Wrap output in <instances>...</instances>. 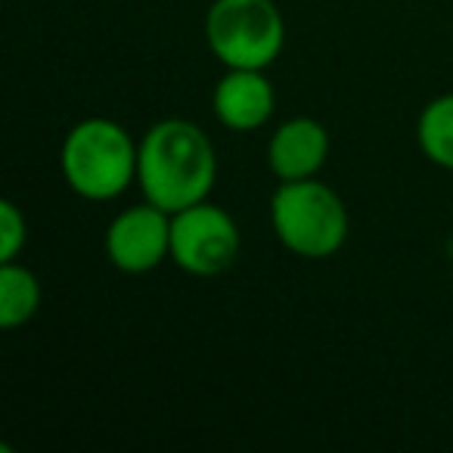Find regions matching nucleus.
Segmentation results:
<instances>
[{
    "instance_id": "4",
    "label": "nucleus",
    "mask_w": 453,
    "mask_h": 453,
    "mask_svg": "<svg viewBox=\"0 0 453 453\" xmlns=\"http://www.w3.org/2000/svg\"><path fill=\"white\" fill-rule=\"evenodd\" d=\"M205 41L226 69L273 65L286 47V22L273 0H214L205 13Z\"/></svg>"
},
{
    "instance_id": "8",
    "label": "nucleus",
    "mask_w": 453,
    "mask_h": 453,
    "mask_svg": "<svg viewBox=\"0 0 453 453\" xmlns=\"http://www.w3.org/2000/svg\"><path fill=\"white\" fill-rule=\"evenodd\" d=\"M329 158V131L317 119L298 115L289 119L273 131L271 143H267V165L286 180H308L317 177V171L326 165Z\"/></svg>"
},
{
    "instance_id": "1",
    "label": "nucleus",
    "mask_w": 453,
    "mask_h": 453,
    "mask_svg": "<svg viewBox=\"0 0 453 453\" xmlns=\"http://www.w3.org/2000/svg\"><path fill=\"white\" fill-rule=\"evenodd\" d=\"M218 177V156L205 131L187 119H165L146 131L137 152V183L146 202L180 211L205 202Z\"/></svg>"
},
{
    "instance_id": "6",
    "label": "nucleus",
    "mask_w": 453,
    "mask_h": 453,
    "mask_svg": "<svg viewBox=\"0 0 453 453\" xmlns=\"http://www.w3.org/2000/svg\"><path fill=\"white\" fill-rule=\"evenodd\" d=\"M106 255L121 273H150L171 258V211L143 202L119 211L106 226Z\"/></svg>"
},
{
    "instance_id": "2",
    "label": "nucleus",
    "mask_w": 453,
    "mask_h": 453,
    "mask_svg": "<svg viewBox=\"0 0 453 453\" xmlns=\"http://www.w3.org/2000/svg\"><path fill=\"white\" fill-rule=\"evenodd\" d=\"M140 143L112 119H84L59 150L65 187L88 202H109L137 180Z\"/></svg>"
},
{
    "instance_id": "7",
    "label": "nucleus",
    "mask_w": 453,
    "mask_h": 453,
    "mask_svg": "<svg viewBox=\"0 0 453 453\" xmlns=\"http://www.w3.org/2000/svg\"><path fill=\"white\" fill-rule=\"evenodd\" d=\"M277 94L261 69H226V75L214 84L211 109L214 119L230 131H258L271 121Z\"/></svg>"
},
{
    "instance_id": "3",
    "label": "nucleus",
    "mask_w": 453,
    "mask_h": 453,
    "mask_svg": "<svg viewBox=\"0 0 453 453\" xmlns=\"http://www.w3.org/2000/svg\"><path fill=\"white\" fill-rule=\"evenodd\" d=\"M271 224L292 255L308 261L333 258L348 242V208L333 187L314 180H286L271 196Z\"/></svg>"
},
{
    "instance_id": "10",
    "label": "nucleus",
    "mask_w": 453,
    "mask_h": 453,
    "mask_svg": "<svg viewBox=\"0 0 453 453\" xmlns=\"http://www.w3.org/2000/svg\"><path fill=\"white\" fill-rule=\"evenodd\" d=\"M422 156L438 168L453 171V94L434 96L416 121Z\"/></svg>"
},
{
    "instance_id": "9",
    "label": "nucleus",
    "mask_w": 453,
    "mask_h": 453,
    "mask_svg": "<svg viewBox=\"0 0 453 453\" xmlns=\"http://www.w3.org/2000/svg\"><path fill=\"white\" fill-rule=\"evenodd\" d=\"M41 283L26 265L0 261V326L19 329L38 314Z\"/></svg>"
},
{
    "instance_id": "11",
    "label": "nucleus",
    "mask_w": 453,
    "mask_h": 453,
    "mask_svg": "<svg viewBox=\"0 0 453 453\" xmlns=\"http://www.w3.org/2000/svg\"><path fill=\"white\" fill-rule=\"evenodd\" d=\"M28 240V224L19 205L10 199L0 202V261H16Z\"/></svg>"
},
{
    "instance_id": "5",
    "label": "nucleus",
    "mask_w": 453,
    "mask_h": 453,
    "mask_svg": "<svg viewBox=\"0 0 453 453\" xmlns=\"http://www.w3.org/2000/svg\"><path fill=\"white\" fill-rule=\"evenodd\" d=\"M240 255V226L220 205L196 202L171 214V261L199 280L220 277Z\"/></svg>"
}]
</instances>
